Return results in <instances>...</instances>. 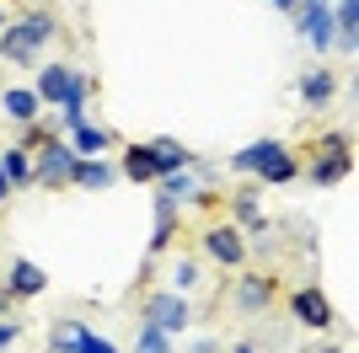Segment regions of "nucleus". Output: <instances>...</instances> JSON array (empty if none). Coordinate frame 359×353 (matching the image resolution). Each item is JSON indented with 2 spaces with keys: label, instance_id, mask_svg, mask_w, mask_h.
I'll use <instances>...</instances> for the list:
<instances>
[{
  "label": "nucleus",
  "instance_id": "f03ea898",
  "mask_svg": "<svg viewBox=\"0 0 359 353\" xmlns=\"http://www.w3.org/2000/svg\"><path fill=\"white\" fill-rule=\"evenodd\" d=\"M38 161H32V182H43V188H65V182H75V161H81V155H75V150H65L60 139H38Z\"/></svg>",
  "mask_w": 359,
  "mask_h": 353
},
{
  "label": "nucleus",
  "instance_id": "f8f14e48",
  "mask_svg": "<svg viewBox=\"0 0 359 353\" xmlns=\"http://www.w3.org/2000/svg\"><path fill=\"white\" fill-rule=\"evenodd\" d=\"M43 284H48V273L38 263H11V284H6L11 294H43Z\"/></svg>",
  "mask_w": 359,
  "mask_h": 353
},
{
  "label": "nucleus",
  "instance_id": "1a4fd4ad",
  "mask_svg": "<svg viewBox=\"0 0 359 353\" xmlns=\"http://www.w3.org/2000/svg\"><path fill=\"white\" fill-rule=\"evenodd\" d=\"M123 172H129V182H161V166H156L150 145H129L123 150Z\"/></svg>",
  "mask_w": 359,
  "mask_h": 353
},
{
  "label": "nucleus",
  "instance_id": "412c9836",
  "mask_svg": "<svg viewBox=\"0 0 359 353\" xmlns=\"http://www.w3.org/2000/svg\"><path fill=\"white\" fill-rule=\"evenodd\" d=\"M236 220H241V225H252V230H263V209H257L252 193H241V198H236Z\"/></svg>",
  "mask_w": 359,
  "mask_h": 353
},
{
  "label": "nucleus",
  "instance_id": "cd10ccee",
  "mask_svg": "<svg viewBox=\"0 0 359 353\" xmlns=\"http://www.w3.org/2000/svg\"><path fill=\"white\" fill-rule=\"evenodd\" d=\"M273 6H279V11H295V0H273Z\"/></svg>",
  "mask_w": 359,
  "mask_h": 353
},
{
  "label": "nucleus",
  "instance_id": "c85d7f7f",
  "mask_svg": "<svg viewBox=\"0 0 359 353\" xmlns=\"http://www.w3.org/2000/svg\"><path fill=\"white\" fill-rule=\"evenodd\" d=\"M322 353H338V348H322Z\"/></svg>",
  "mask_w": 359,
  "mask_h": 353
},
{
  "label": "nucleus",
  "instance_id": "b1692460",
  "mask_svg": "<svg viewBox=\"0 0 359 353\" xmlns=\"http://www.w3.org/2000/svg\"><path fill=\"white\" fill-rule=\"evenodd\" d=\"M11 338H16V326H11V321H0V348H6Z\"/></svg>",
  "mask_w": 359,
  "mask_h": 353
},
{
  "label": "nucleus",
  "instance_id": "4468645a",
  "mask_svg": "<svg viewBox=\"0 0 359 353\" xmlns=\"http://www.w3.org/2000/svg\"><path fill=\"white\" fill-rule=\"evenodd\" d=\"M332 27L344 32V48H354V38H359V0H338V6H332Z\"/></svg>",
  "mask_w": 359,
  "mask_h": 353
},
{
  "label": "nucleus",
  "instance_id": "a878e982",
  "mask_svg": "<svg viewBox=\"0 0 359 353\" xmlns=\"http://www.w3.org/2000/svg\"><path fill=\"white\" fill-rule=\"evenodd\" d=\"M6 305H11V289H6V284H0V310H6Z\"/></svg>",
  "mask_w": 359,
  "mask_h": 353
},
{
  "label": "nucleus",
  "instance_id": "6e6552de",
  "mask_svg": "<svg viewBox=\"0 0 359 353\" xmlns=\"http://www.w3.org/2000/svg\"><path fill=\"white\" fill-rule=\"evenodd\" d=\"M290 305H295V316L306 326H332V305H327V294H322V289H295Z\"/></svg>",
  "mask_w": 359,
  "mask_h": 353
},
{
  "label": "nucleus",
  "instance_id": "a211bd4d",
  "mask_svg": "<svg viewBox=\"0 0 359 353\" xmlns=\"http://www.w3.org/2000/svg\"><path fill=\"white\" fill-rule=\"evenodd\" d=\"M70 139H75V155H97V150L107 145V134H102V129H91V123H75Z\"/></svg>",
  "mask_w": 359,
  "mask_h": 353
},
{
  "label": "nucleus",
  "instance_id": "f3484780",
  "mask_svg": "<svg viewBox=\"0 0 359 353\" xmlns=\"http://www.w3.org/2000/svg\"><path fill=\"white\" fill-rule=\"evenodd\" d=\"M150 155H156L161 176H166V172H177V166H188V150H182L177 139H156V145H150Z\"/></svg>",
  "mask_w": 359,
  "mask_h": 353
},
{
  "label": "nucleus",
  "instance_id": "9d476101",
  "mask_svg": "<svg viewBox=\"0 0 359 353\" xmlns=\"http://www.w3.org/2000/svg\"><path fill=\"white\" fill-rule=\"evenodd\" d=\"M70 81H75V70H70V64H48V70L38 75V102H65Z\"/></svg>",
  "mask_w": 359,
  "mask_h": 353
},
{
  "label": "nucleus",
  "instance_id": "7ed1b4c3",
  "mask_svg": "<svg viewBox=\"0 0 359 353\" xmlns=\"http://www.w3.org/2000/svg\"><path fill=\"white\" fill-rule=\"evenodd\" d=\"M48 32H54L48 16H27V22H16V27L0 32V54L16 59V64H27V59H38V43H43Z\"/></svg>",
  "mask_w": 359,
  "mask_h": 353
},
{
  "label": "nucleus",
  "instance_id": "4be33fe9",
  "mask_svg": "<svg viewBox=\"0 0 359 353\" xmlns=\"http://www.w3.org/2000/svg\"><path fill=\"white\" fill-rule=\"evenodd\" d=\"M156 348H166V332H161V326H145V338H140V353H156Z\"/></svg>",
  "mask_w": 359,
  "mask_h": 353
},
{
  "label": "nucleus",
  "instance_id": "39448f33",
  "mask_svg": "<svg viewBox=\"0 0 359 353\" xmlns=\"http://www.w3.org/2000/svg\"><path fill=\"white\" fill-rule=\"evenodd\" d=\"M344 176H348V134H327V139H322V155H316V166H311V182L332 188V182H344Z\"/></svg>",
  "mask_w": 359,
  "mask_h": 353
},
{
  "label": "nucleus",
  "instance_id": "0eeeda50",
  "mask_svg": "<svg viewBox=\"0 0 359 353\" xmlns=\"http://www.w3.org/2000/svg\"><path fill=\"white\" fill-rule=\"evenodd\" d=\"M145 326H161L166 338H172V332H182V326H188V300H177V294H156V300H150Z\"/></svg>",
  "mask_w": 359,
  "mask_h": 353
},
{
  "label": "nucleus",
  "instance_id": "20e7f679",
  "mask_svg": "<svg viewBox=\"0 0 359 353\" xmlns=\"http://www.w3.org/2000/svg\"><path fill=\"white\" fill-rule=\"evenodd\" d=\"M295 27L306 32L316 48L338 43V27H332V6H327V0H295Z\"/></svg>",
  "mask_w": 359,
  "mask_h": 353
},
{
  "label": "nucleus",
  "instance_id": "393cba45",
  "mask_svg": "<svg viewBox=\"0 0 359 353\" xmlns=\"http://www.w3.org/2000/svg\"><path fill=\"white\" fill-rule=\"evenodd\" d=\"M6 193H11V182H6V166H0V204H6Z\"/></svg>",
  "mask_w": 359,
  "mask_h": 353
},
{
  "label": "nucleus",
  "instance_id": "5701e85b",
  "mask_svg": "<svg viewBox=\"0 0 359 353\" xmlns=\"http://www.w3.org/2000/svg\"><path fill=\"white\" fill-rule=\"evenodd\" d=\"M81 353H113V342H102V338H86V342H81Z\"/></svg>",
  "mask_w": 359,
  "mask_h": 353
},
{
  "label": "nucleus",
  "instance_id": "c756f323",
  "mask_svg": "<svg viewBox=\"0 0 359 353\" xmlns=\"http://www.w3.org/2000/svg\"><path fill=\"white\" fill-rule=\"evenodd\" d=\"M156 353H172V348H156Z\"/></svg>",
  "mask_w": 359,
  "mask_h": 353
},
{
  "label": "nucleus",
  "instance_id": "ddd939ff",
  "mask_svg": "<svg viewBox=\"0 0 359 353\" xmlns=\"http://www.w3.org/2000/svg\"><path fill=\"white\" fill-rule=\"evenodd\" d=\"M0 166H6V182H11V188H27V182H32V155H27L22 145L6 150V155H0Z\"/></svg>",
  "mask_w": 359,
  "mask_h": 353
},
{
  "label": "nucleus",
  "instance_id": "6ab92c4d",
  "mask_svg": "<svg viewBox=\"0 0 359 353\" xmlns=\"http://www.w3.org/2000/svg\"><path fill=\"white\" fill-rule=\"evenodd\" d=\"M6 113L27 123V118L38 113V91H22V86H16V91H6Z\"/></svg>",
  "mask_w": 359,
  "mask_h": 353
},
{
  "label": "nucleus",
  "instance_id": "423d86ee",
  "mask_svg": "<svg viewBox=\"0 0 359 353\" xmlns=\"http://www.w3.org/2000/svg\"><path fill=\"white\" fill-rule=\"evenodd\" d=\"M204 251H210L215 263H225V268L247 263V241H241L236 225H210V230H204Z\"/></svg>",
  "mask_w": 359,
  "mask_h": 353
},
{
  "label": "nucleus",
  "instance_id": "dca6fc26",
  "mask_svg": "<svg viewBox=\"0 0 359 353\" xmlns=\"http://www.w3.org/2000/svg\"><path fill=\"white\" fill-rule=\"evenodd\" d=\"M332 91H338V81H332L327 70H316V75H306V81H300V97H306V102H311V107L332 102Z\"/></svg>",
  "mask_w": 359,
  "mask_h": 353
},
{
  "label": "nucleus",
  "instance_id": "f257e3e1",
  "mask_svg": "<svg viewBox=\"0 0 359 353\" xmlns=\"http://www.w3.org/2000/svg\"><path fill=\"white\" fill-rule=\"evenodd\" d=\"M231 166L263 176V182H290V176H295V155H290L279 139H257V145L236 150V161H231Z\"/></svg>",
  "mask_w": 359,
  "mask_h": 353
},
{
  "label": "nucleus",
  "instance_id": "9b49d317",
  "mask_svg": "<svg viewBox=\"0 0 359 353\" xmlns=\"http://www.w3.org/2000/svg\"><path fill=\"white\" fill-rule=\"evenodd\" d=\"M86 338H91V332L81 321H54V326H48V348H54V353H81Z\"/></svg>",
  "mask_w": 359,
  "mask_h": 353
},
{
  "label": "nucleus",
  "instance_id": "2eb2a0df",
  "mask_svg": "<svg viewBox=\"0 0 359 353\" xmlns=\"http://www.w3.org/2000/svg\"><path fill=\"white\" fill-rule=\"evenodd\" d=\"M269 294H273L269 279H241L236 284V305L241 310H263V305H269Z\"/></svg>",
  "mask_w": 359,
  "mask_h": 353
},
{
  "label": "nucleus",
  "instance_id": "7c9ffc66",
  "mask_svg": "<svg viewBox=\"0 0 359 353\" xmlns=\"http://www.w3.org/2000/svg\"><path fill=\"white\" fill-rule=\"evenodd\" d=\"M0 22H6V16H0Z\"/></svg>",
  "mask_w": 359,
  "mask_h": 353
},
{
  "label": "nucleus",
  "instance_id": "bb28decb",
  "mask_svg": "<svg viewBox=\"0 0 359 353\" xmlns=\"http://www.w3.org/2000/svg\"><path fill=\"white\" fill-rule=\"evenodd\" d=\"M231 353H257V348H252V342H236V348H231Z\"/></svg>",
  "mask_w": 359,
  "mask_h": 353
},
{
  "label": "nucleus",
  "instance_id": "aec40b11",
  "mask_svg": "<svg viewBox=\"0 0 359 353\" xmlns=\"http://www.w3.org/2000/svg\"><path fill=\"white\" fill-rule=\"evenodd\" d=\"M75 182H81V188H107L113 172H107L102 161H75Z\"/></svg>",
  "mask_w": 359,
  "mask_h": 353
}]
</instances>
